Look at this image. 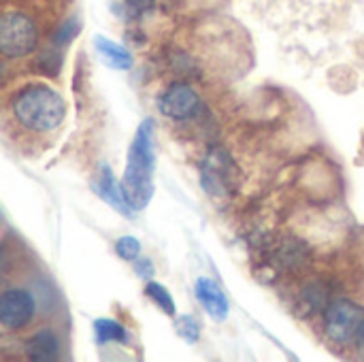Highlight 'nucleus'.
<instances>
[{"mask_svg": "<svg viewBox=\"0 0 364 362\" xmlns=\"http://www.w3.org/2000/svg\"><path fill=\"white\" fill-rule=\"evenodd\" d=\"M94 335H96L98 344H109V341H115V344H122V346L130 344L128 329H124L119 322L109 320V318H98L94 322Z\"/></svg>", "mask_w": 364, "mask_h": 362, "instance_id": "nucleus-12", "label": "nucleus"}, {"mask_svg": "<svg viewBox=\"0 0 364 362\" xmlns=\"http://www.w3.org/2000/svg\"><path fill=\"white\" fill-rule=\"evenodd\" d=\"M175 329H177V335H179L183 341H188V344H196L198 337H200V326H198V322H196L192 316H181V318L177 320Z\"/></svg>", "mask_w": 364, "mask_h": 362, "instance_id": "nucleus-14", "label": "nucleus"}, {"mask_svg": "<svg viewBox=\"0 0 364 362\" xmlns=\"http://www.w3.org/2000/svg\"><path fill=\"white\" fill-rule=\"evenodd\" d=\"M326 337L343 348L364 346V307L350 299H335L324 312Z\"/></svg>", "mask_w": 364, "mask_h": 362, "instance_id": "nucleus-3", "label": "nucleus"}, {"mask_svg": "<svg viewBox=\"0 0 364 362\" xmlns=\"http://www.w3.org/2000/svg\"><path fill=\"white\" fill-rule=\"evenodd\" d=\"M203 190L213 198H226L232 192L235 183V162L226 151H213L203 162Z\"/></svg>", "mask_w": 364, "mask_h": 362, "instance_id": "nucleus-5", "label": "nucleus"}, {"mask_svg": "<svg viewBox=\"0 0 364 362\" xmlns=\"http://www.w3.org/2000/svg\"><path fill=\"white\" fill-rule=\"evenodd\" d=\"M145 292H147V297L166 314V316H175V303H173V297H171V292L162 286V284H158V282H147V286H145Z\"/></svg>", "mask_w": 364, "mask_h": 362, "instance_id": "nucleus-13", "label": "nucleus"}, {"mask_svg": "<svg viewBox=\"0 0 364 362\" xmlns=\"http://www.w3.org/2000/svg\"><path fill=\"white\" fill-rule=\"evenodd\" d=\"M36 301L23 288H9L0 297V324L6 331H21L34 318Z\"/></svg>", "mask_w": 364, "mask_h": 362, "instance_id": "nucleus-6", "label": "nucleus"}, {"mask_svg": "<svg viewBox=\"0 0 364 362\" xmlns=\"http://www.w3.org/2000/svg\"><path fill=\"white\" fill-rule=\"evenodd\" d=\"M134 271H136V275H139V277L149 280V277L154 275V265H151V260H149V258H141V260L136 258Z\"/></svg>", "mask_w": 364, "mask_h": 362, "instance_id": "nucleus-18", "label": "nucleus"}, {"mask_svg": "<svg viewBox=\"0 0 364 362\" xmlns=\"http://www.w3.org/2000/svg\"><path fill=\"white\" fill-rule=\"evenodd\" d=\"M360 350H363V352H364V346H363V348H360Z\"/></svg>", "mask_w": 364, "mask_h": 362, "instance_id": "nucleus-19", "label": "nucleus"}, {"mask_svg": "<svg viewBox=\"0 0 364 362\" xmlns=\"http://www.w3.org/2000/svg\"><path fill=\"white\" fill-rule=\"evenodd\" d=\"M60 352H62V341L60 337L49 331V329H43L38 333H34L28 341H26V356L30 361L36 362H51L60 358Z\"/></svg>", "mask_w": 364, "mask_h": 362, "instance_id": "nucleus-10", "label": "nucleus"}, {"mask_svg": "<svg viewBox=\"0 0 364 362\" xmlns=\"http://www.w3.org/2000/svg\"><path fill=\"white\" fill-rule=\"evenodd\" d=\"M38 45L36 23L21 11H6L0 19V51L4 58H26Z\"/></svg>", "mask_w": 364, "mask_h": 362, "instance_id": "nucleus-4", "label": "nucleus"}, {"mask_svg": "<svg viewBox=\"0 0 364 362\" xmlns=\"http://www.w3.org/2000/svg\"><path fill=\"white\" fill-rule=\"evenodd\" d=\"M79 30H81L79 19H77V17H70V19H66V21L58 28V32H55V36H53V43H55L58 47H64V45H68V43L79 34Z\"/></svg>", "mask_w": 364, "mask_h": 362, "instance_id": "nucleus-15", "label": "nucleus"}, {"mask_svg": "<svg viewBox=\"0 0 364 362\" xmlns=\"http://www.w3.org/2000/svg\"><path fill=\"white\" fill-rule=\"evenodd\" d=\"M115 252L122 260H136L141 254V243L134 237H122L115 243Z\"/></svg>", "mask_w": 364, "mask_h": 362, "instance_id": "nucleus-16", "label": "nucleus"}, {"mask_svg": "<svg viewBox=\"0 0 364 362\" xmlns=\"http://www.w3.org/2000/svg\"><path fill=\"white\" fill-rule=\"evenodd\" d=\"M94 45L96 51L102 55V60L107 62V66L117 68V70H128L132 66V55L126 47H122L119 43L107 38V36H94Z\"/></svg>", "mask_w": 364, "mask_h": 362, "instance_id": "nucleus-11", "label": "nucleus"}, {"mask_svg": "<svg viewBox=\"0 0 364 362\" xmlns=\"http://www.w3.org/2000/svg\"><path fill=\"white\" fill-rule=\"evenodd\" d=\"M13 117L28 130L49 132L55 130L66 117L64 98L49 85H30L21 90L11 105Z\"/></svg>", "mask_w": 364, "mask_h": 362, "instance_id": "nucleus-2", "label": "nucleus"}, {"mask_svg": "<svg viewBox=\"0 0 364 362\" xmlns=\"http://www.w3.org/2000/svg\"><path fill=\"white\" fill-rule=\"evenodd\" d=\"M94 188H96L98 196H100L107 205H111L117 213H122V215H126V218H132V209H130V205L126 203L124 190H122V186L117 183V179H115V175H113V171H111L109 164H102V166H100V175H98Z\"/></svg>", "mask_w": 364, "mask_h": 362, "instance_id": "nucleus-9", "label": "nucleus"}, {"mask_svg": "<svg viewBox=\"0 0 364 362\" xmlns=\"http://www.w3.org/2000/svg\"><path fill=\"white\" fill-rule=\"evenodd\" d=\"M194 292H196V299L200 301L203 309L215 320V322H224L228 318V312H230V305H228V299L226 294L220 290V286L209 280V277H200L194 286Z\"/></svg>", "mask_w": 364, "mask_h": 362, "instance_id": "nucleus-8", "label": "nucleus"}, {"mask_svg": "<svg viewBox=\"0 0 364 362\" xmlns=\"http://www.w3.org/2000/svg\"><path fill=\"white\" fill-rule=\"evenodd\" d=\"M154 119H143L128 149L122 190L132 211H141L154 198Z\"/></svg>", "mask_w": 364, "mask_h": 362, "instance_id": "nucleus-1", "label": "nucleus"}, {"mask_svg": "<svg viewBox=\"0 0 364 362\" xmlns=\"http://www.w3.org/2000/svg\"><path fill=\"white\" fill-rule=\"evenodd\" d=\"M154 4H156V0H126L124 9L128 11V17H136V15H141V13L151 11Z\"/></svg>", "mask_w": 364, "mask_h": 362, "instance_id": "nucleus-17", "label": "nucleus"}, {"mask_svg": "<svg viewBox=\"0 0 364 362\" xmlns=\"http://www.w3.org/2000/svg\"><path fill=\"white\" fill-rule=\"evenodd\" d=\"M158 109L171 119H190L200 109L196 90L188 83H171L158 98Z\"/></svg>", "mask_w": 364, "mask_h": 362, "instance_id": "nucleus-7", "label": "nucleus"}]
</instances>
